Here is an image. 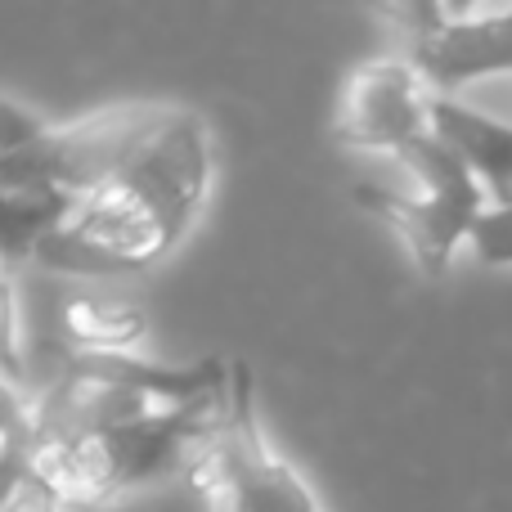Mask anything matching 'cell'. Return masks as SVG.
<instances>
[{"mask_svg":"<svg viewBox=\"0 0 512 512\" xmlns=\"http://www.w3.org/2000/svg\"><path fill=\"white\" fill-rule=\"evenodd\" d=\"M212 189V135L189 108L144 149V158L104 194L72 207L41 243L36 265L72 279H122L167 261L194 230Z\"/></svg>","mask_w":512,"mask_h":512,"instance_id":"1","label":"cell"},{"mask_svg":"<svg viewBox=\"0 0 512 512\" xmlns=\"http://www.w3.org/2000/svg\"><path fill=\"white\" fill-rule=\"evenodd\" d=\"M230 400L234 373L225 391H212V396L176 409H158L140 423L81 436V441H32L27 459H32V472L59 486L68 504H108L135 486L194 468L225 432Z\"/></svg>","mask_w":512,"mask_h":512,"instance_id":"2","label":"cell"},{"mask_svg":"<svg viewBox=\"0 0 512 512\" xmlns=\"http://www.w3.org/2000/svg\"><path fill=\"white\" fill-rule=\"evenodd\" d=\"M171 117L176 108L167 104H113L81 122L50 126L32 149L0 162V189L86 203L144 158V149L171 126Z\"/></svg>","mask_w":512,"mask_h":512,"instance_id":"3","label":"cell"},{"mask_svg":"<svg viewBox=\"0 0 512 512\" xmlns=\"http://www.w3.org/2000/svg\"><path fill=\"white\" fill-rule=\"evenodd\" d=\"M396 162L418 180V194L355 185V203L373 207L387 225H396L418 270L427 279H441L450 270L459 243H472V230H477L481 212L490 207V198L477 185V176L432 131L423 140H414L409 149H400Z\"/></svg>","mask_w":512,"mask_h":512,"instance_id":"4","label":"cell"},{"mask_svg":"<svg viewBox=\"0 0 512 512\" xmlns=\"http://www.w3.org/2000/svg\"><path fill=\"white\" fill-rule=\"evenodd\" d=\"M391 18L405 23L409 63L432 95H459L486 77H512V5H414Z\"/></svg>","mask_w":512,"mask_h":512,"instance_id":"5","label":"cell"},{"mask_svg":"<svg viewBox=\"0 0 512 512\" xmlns=\"http://www.w3.org/2000/svg\"><path fill=\"white\" fill-rule=\"evenodd\" d=\"M427 131H432V90L409 59H373L346 77L333 113L337 144L396 158Z\"/></svg>","mask_w":512,"mask_h":512,"instance_id":"6","label":"cell"},{"mask_svg":"<svg viewBox=\"0 0 512 512\" xmlns=\"http://www.w3.org/2000/svg\"><path fill=\"white\" fill-rule=\"evenodd\" d=\"M158 414V405L126 387H113L104 378H90L81 369L59 364L54 382L36 396L32 418V441H81L95 432H113V427L140 423V418Z\"/></svg>","mask_w":512,"mask_h":512,"instance_id":"7","label":"cell"},{"mask_svg":"<svg viewBox=\"0 0 512 512\" xmlns=\"http://www.w3.org/2000/svg\"><path fill=\"white\" fill-rule=\"evenodd\" d=\"M432 135L477 176L490 207L512 203V122L463 104L459 95H432Z\"/></svg>","mask_w":512,"mask_h":512,"instance_id":"8","label":"cell"},{"mask_svg":"<svg viewBox=\"0 0 512 512\" xmlns=\"http://www.w3.org/2000/svg\"><path fill=\"white\" fill-rule=\"evenodd\" d=\"M54 337H59L63 351L77 355L131 351L149 337V306L126 297V292H63L54 301Z\"/></svg>","mask_w":512,"mask_h":512,"instance_id":"9","label":"cell"},{"mask_svg":"<svg viewBox=\"0 0 512 512\" xmlns=\"http://www.w3.org/2000/svg\"><path fill=\"white\" fill-rule=\"evenodd\" d=\"M68 198L54 194H23V189H0V274L23 270L27 261H36L41 243L59 230L72 216Z\"/></svg>","mask_w":512,"mask_h":512,"instance_id":"10","label":"cell"},{"mask_svg":"<svg viewBox=\"0 0 512 512\" xmlns=\"http://www.w3.org/2000/svg\"><path fill=\"white\" fill-rule=\"evenodd\" d=\"M36 396H23L14 373L0 369V445H32Z\"/></svg>","mask_w":512,"mask_h":512,"instance_id":"11","label":"cell"},{"mask_svg":"<svg viewBox=\"0 0 512 512\" xmlns=\"http://www.w3.org/2000/svg\"><path fill=\"white\" fill-rule=\"evenodd\" d=\"M472 252L481 265H512V203L486 207L472 230Z\"/></svg>","mask_w":512,"mask_h":512,"instance_id":"12","label":"cell"},{"mask_svg":"<svg viewBox=\"0 0 512 512\" xmlns=\"http://www.w3.org/2000/svg\"><path fill=\"white\" fill-rule=\"evenodd\" d=\"M45 131H50V126H45L41 117H32L27 108H18L14 99L0 95V162H9L14 153L32 149Z\"/></svg>","mask_w":512,"mask_h":512,"instance_id":"13","label":"cell"},{"mask_svg":"<svg viewBox=\"0 0 512 512\" xmlns=\"http://www.w3.org/2000/svg\"><path fill=\"white\" fill-rule=\"evenodd\" d=\"M63 504H68V499L59 495L54 481H45L41 472H27V481L14 490V499L0 512H63Z\"/></svg>","mask_w":512,"mask_h":512,"instance_id":"14","label":"cell"},{"mask_svg":"<svg viewBox=\"0 0 512 512\" xmlns=\"http://www.w3.org/2000/svg\"><path fill=\"white\" fill-rule=\"evenodd\" d=\"M0 369L5 373H23L18 360V306H14V283L0 274Z\"/></svg>","mask_w":512,"mask_h":512,"instance_id":"15","label":"cell"},{"mask_svg":"<svg viewBox=\"0 0 512 512\" xmlns=\"http://www.w3.org/2000/svg\"><path fill=\"white\" fill-rule=\"evenodd\" d=\"M32 459H27V445H0V508L14 499V490L27 481Z\"/></svg>","mask_w":512,"mask_h":512,"instance_id":"16","label":"cell"}]
</instances>
